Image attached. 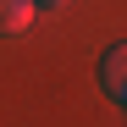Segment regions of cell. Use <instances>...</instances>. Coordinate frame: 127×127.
Listing matches in <instances>:
<instances>
[{
  "instance_id": "cell-3",
  "label": "cell",
  "mask_w": 127,
  "mask_h": 127,
  "mask_svg": "<svg viewBox=\"0 0 127 127\" xmlns=\"http://www.w3.org/2000/svg\"><path fill=\"white\" fill-rule=\"evenodd\" d=\"M55 6H66V0H39V11H55Z\"/></svg>"
},
{
  "instance_id": "cell-2",
  "label": "cell",
  "mask_w": 127,
  "mask_h": 127,
  "mask_svg": "<svg viewBox=\"0 0 127 127\" xmlns=\"http://www.w3.org/2000/svg\"><path fill=\"white\" fill-rule=\"evenodd\" d=\"M99 77H105V89H111L116 99H127V44H111V50H105Z\"/></svg>"
},
{
  "instance_id": "cell-4",
  "label": "cell",
  "mask_w": 127,
  "mask_h": 127,
  "mask_svg": "<svg viewBox=\"0 0 127 127\" xmlns=\"http://www.w3.org/2000/svg\"><path fill=\"white\" fill-rule=\"evenodd\" d=\"M122 111H127V99H122Z\"/></svg>"
},
{
  "instance_id": "cell-1",
  "label": "cell",
  "mask_w": 127,
  "mask_h": 127,
  "mask_svg": "<svg viewBox=\"0 0 127 127\" xmlns=\"http://www.w3.org/2000/svg\"><path fill=\"white\" fill-rule=\"evenodd\" d=\"M39 17V0H0V39H22Z\"/></svg>"
}]
</instances>
